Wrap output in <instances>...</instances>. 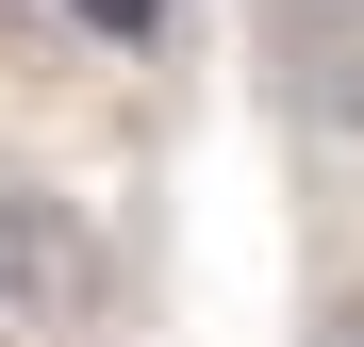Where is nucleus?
Instances as JSON below:
<instances>
[{
  "instance_id": "nucleus-1",
  "label": "nucleus",
  "mask_w": 364,
  "mask_h": 347,
  "mask_svg": "<svg viewBox=\"0 0 364 347\" xmlns=\"http://www.w3.org/2000/svg\"><path fill=\"white\" fill-rule=\"evenodd\" d=\"M50 17H67V33H100V50H149L182 0H50Z\"/></svg>"
}]
</instances>
